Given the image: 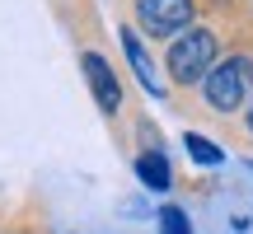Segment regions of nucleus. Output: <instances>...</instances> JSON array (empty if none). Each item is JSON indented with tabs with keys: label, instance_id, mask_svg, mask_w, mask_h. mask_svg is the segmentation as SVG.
Here are the masks:
<instances>
[{
	"label": "nucleus",
	"instance_id": "obj_1",
	"mask_svg": "<svg viewBox=\"0 0 253 234\" xmlns=\"http://www.w3.org/2000/svg\"><path fill=\"white\" fill-rule=\"evenodd\" d=\"M216 66V33L211 28H183L169 47V75L173 84H197Z\"/></svg>",
	"mask_w": 253,
	"mask_h": 234
},
{
	"label": "nucleus",
	"instance_id": "obj_2",
	"mask_svg": "<svg viewBox=\"0 0 253 234\" xmlns=\"http://www.w3.org/2000/svg\"><path fill=\"white\" fill-rule=\"evenodd\" d=\"M249 84H253V61H249V56H230V61H220V66L207 71L202 94H207V103L216 113H235L239 103H244Z\"/></svg>",
	"mask_w": 253,
	"mask_h": 234
},
{
	"label": "nucleus",
	"instance_id": "obj_3",
	"mask_svg": "<svg viewBox=\"0 0 253 234\" xmlns=\"http://www.w3.org/2000/svg\"><path fill=\"white\" fill-rule=\"evenodd\" d=\"M136 19L145 33L173 38L183 28H192V0H136Z\"/></svg>",
	"mask_w": 253,
	"mask_h": 234
},
{
	"label": "nucleus",
	"instance_id": "obj_4",
	"mask_svg": "<svg viewBox=\"0 0 253 234\" xmlns=\"http://www.w3.org/2000/svg\"><path fill=\"white\" fill-rule=\"evenodd\" d=\"M80 66H84V80H89L99 108H103V113H118V108H122V84H118V75H113V66L103 61L99 52H84Z\"/></svg>",
	"mask_w": 253,
	"mask_h": 234
},
{
	"label": "nucleus",
	"instance_id": "obj_5",
	"mask_svg": "<svg viewBox=\"0 0 253 234\" xmlns=\"http://www.w3.org/2000/svg\"><path fill=\"white\" fill-rule=\"evenodd\" d=\"M122 47H126V61L136 66V80L145 84L150 94H164V84H160V75H155V66H150V56H145V47L136 42V33L131 28H122Z\"/></svg>",
	"mask_w": 253,
	"mask_h": 234
},
{
	"label": "nucleus",
	"instance_id": "obj_6",
	"mask_svg": "<svg viewBox=\"0 0 253 234\" xmlns=\"http://www.w3.org/2000/svg\"><path fill=\"white\" fill-rule=\"evenodd\" d=\"M136 178H141L150 192H164L169 188V159H164L160 150H145L141 159H136Z\"/></svg>",
	"mask_w": 253,
	"mask_h": 234
},
{
	"label": "nucleus",
	"instance_id": "obj_7",
	"mask_svg": "<svg viewBox=\"0 0 253 234\" xmlns=\"http://www.w3.org/2000/svg\"><path fill=\"white\" fill-rule=\"evenodd\" d=\"M183 145H188V155H192L197 164H220V145H211L207 136L188 131V136H183Z\"/></svg>",
	"mask_w": 253,
	"mask_h": 234
},
{
	"label": "nucleus",
	"instance_id": "obj_8",
	"mask_svg": "<svg viewBox=\"0 0 253 234\" xmlns=\"http://www.w3.org/2000/svg\"><path fill=\"white\" fill-rule=\"evenodd\" d=\"M160 234H192V225H188V216L178 206H164L160 211Z\"/></svg>",
	"mask_w": 253,
	"mask_h": 234
},
{
	"label": "nucleus",
	"instance_id": "obj_9",
	"mask_svg": "<svg viewBox=\"0 0 253 234\" xmlns=\"http://www.w3.org/2000/svg\"><path fill=\"white\" fill-rule=\"evenodd\" d=\"M249 126H253V113H249Z\"/></svg>",
	"mask_w": 253,
	"mask_h": 234
}]
</instances>
